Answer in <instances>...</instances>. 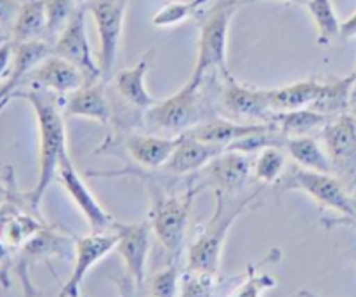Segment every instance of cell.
<instances>
[{
  "label": "cell",
  "instance_id": "obj_4",
  "mask_svg": "<svg viewBox=\"0 0 356 297\" xmlns=\"http://www.w3.org/2000/svg\"><path fill=\"white\" fill-rule=\"evenodd\" d=\"M205 82V80H204ZM204 82H188L167 99L156 101L145 111V127L152 134L176 138L207 118L216 117L211 101H205Z\"/></svg>",
  "mask_w": 356,
  "mask_h": 297
},
{
  "label": "cell",
  "instance_id": "obj_43",
  "mask_svg": "<svg viewBox=\"0 0 356 297\" xmlns=\"http://www.w3.org/2000/svg\"><path fill=\"white\" fill-rule=\"evenodd\" d=\"M75 2H76V3H79V6H83V3H86V2H87V0H75Z\"/></svg>",
  "mask_w": 356,
  "mask_h": 297
},
{
  "label": "cell",
  "instance_id": "obj_27",
  "mask_svg": "<svg viewBox=\"0 0 356 297\" xmlns=\"http://www.w3.org/2000/svg\"><path fill=\"white\" fill-rule=\"evenodd\" d=\"M329 120L330 118L323 117V115L316 113L309 108H305V110L275 113L271 118V124L285 138H299V136H308L315 129H322Z\"/></svg>",
  "mask_w": 356,
  "mask_h": 297
},
{
  "label": "cell",
  "instance_id": "obj_25",
  "mask_svg": "<svg viewBox=\"0 0 356 297\" xmlns=\"http://www.w3.org/2000/svg\"><path fill=\"white\" fill-rule=\"evenodd\" d=\"M47 33V16H45L44 0H23L13 28L9 40L13 44L37 40Z\"/></svg>",
  "mask_w": 356,
  "mask_h": 297
},
{
  "label": "cell",
  "instance_id": "obj_19",
  "mask_svg": "<svg viewBox=\"0 0 356 297\" xmlns=\"http://www.w3.org/2000/svg\"><path fill=\"white\" fill-rule=\"evenodd\" d=\"M63 115L66 117H80L99 124H111V104L106 87L99 82L83 83L80 89L66 94L61 104Z\"/></svg>",
  "mask_w": 356,
  "mask_h": 297
},
{
  "label": "cell",
  "instance_id": "obj_44",
  "mask_svg": "<svg viewBox=\"0 0 356 297\" xmlns=\"http://www.w3.org/2000/svg\"><path fill=\"white\" fill-rule=\"evenodd\" d=\"M351 75H353L355 79H356V66H355V70H353V73H351Z\"/></svg>",
  "mask_w": 356,
  "mask_h": 297
},
{
  "label": "cell",
  "instance_id": "obj_14",
  "mask_svg": "<svg viewBox=\"0 0 356 297\" xmlns=\"http://www.w3.org/2000/svg\"><path fill=\"white\" fill-rule=\"evenodd\" d=\"M252 162L254 160L250 159V155L226 150L221 155L216 156L204 170L198 172L200 176L195 177L202 190L209 186L214 193L236 195L250 179Z\"/></svg>",
  "mask_w": 356,
  "mask_h": 297
},
{
  "label": "cell",
  "instance_id": "obj_32",
  "mask_svg": "<svg viewBox=\"0 0 356 297\" xmlns=\"http://www.w3.org/2000/svg\"><path fill=\"white\" fill-rule=\"evenodd\" d=\"M179 268H177V264L169 263L165 268L153 273L152 278H146L143 291L149 297H177V294H179Z\"/></svg>",
  "mask_w": 356,
  "mask_h": 297
},
{
  "label": "cell",
  "instance_id": "obj_2",
  "mask_svg": "<svg viewBox=\"0 0 356 297\" xmlns=\"http://www.w3.org/2000/svg\"><path fill=\"white\" fill-rule=\"evenodd\" d=\"M259 193L261 190L252 191L249 195L214 193V212H212L211 219L205 225L198 226L197 236H195L193 243L188 249V270L219 273L222 249H225V242L229 230L243 212L252 209Z\"/></svg>",
  "mask_w": 356,
  "mask_h": 297
},
{
  "label": "cell",
  "instance_id": "obj_42",
  "mask_svg": "<svg viewBox=\"0 0 356 297\" xmlns=\"http://www.w3.org/2000/svg\"><path fill=\"white\" fill-rule=\"evenodd\" d=\"M9 101H10V99H9V97H6V96H3V94H2V93H0V111H2V108H3V106H6V104H7V103H9Z\"/></svg>",
  "mask_w": 356,
  "mask_h": 297
},
{
  "label": "cell",
  "instance_id": "obj_13",
  "mask_svg": "<svg viewBox=\"0 0 356 297\" xmlns=\"http://www.w3.org/2000/svg\"><path fill=\"white\" fill-rule=\"evenodd\" d=\"M118 242L117 233L111 232H92L86 236H73V270L68 280L59 291V297H80L82 282L92 266H96L103 257L115 250Z\"/></svg>",
  "mask_w": 356,
  "mask_h": 297
},
{
  "label": "cell",
  "instance_id": "obj_33",
  "mask_svg": "<svg viewBox=\"0 0 356 297\" xmlns=\"http://www.w3.org/2000/svg\"><path fill=\"white\" fill-rule=\"evenodd\" d=\"M45 6V16H47V33L51 37H58L61 33L63 28L73 16L79 3L75 0H44Z\"/></svg>",
  "mask_w": 356,
  "mask_h": 297
},
{
  "label": "cell",
  "instance_id": "obj_24",
  "mask_svg": "<svg viewBox=\"0 0 356 297\" xmlns=\"http://www.w3.org/2000/svg\"><path fill=\"white\" fill-rule=\"evenodd\" d=\"M356 83L353 75L343 77V79H334L330 82H323L322 90L315 103L309 106V110L323 115L327 118L339 117L348 113L351 103V93Z\"/></svg>",
  "mask_w": 356,
  "mask_h": 297
},
{
  "label": "cell",
  "instance_id": "obj_11",
  "mask_svg": "<svg viewBox=\"0 0 356 297\" xmlns=\"http://www.w3.org/2000/svg\"><path fill=\"white\" fill-rule=\"evenodd\" d=\"M86 7L79 6V9L73 13V16L70 17L61 33L56 37L52 52L56 56H61L63 59L70 61L72 65H75L83 73L87 83H89L97 82L99 79H103V75H101L99 65L94 59L92 49H90L86 28Z\"/></svg>",
  "mask_w": 356,
  "mask_h": 297
},
{
  "label": "cell",
  "instance_id": "obj_17",
  "mask_svg": "<svg viewBox=\"0 0 356 297\" xmlns=\"http://www.w3.org/2000/svg\"><path fill=\"white\" fill-rule=\"evenodd\" d=\"M28 83L35 89L49 90L56 96H66L87 83L83 73L70 61L52 52L28 77Z\"/></svg>",
  "mask_w": 356,
  "mask_h": 297
},
{
  "label": "cell",
  "instance_id": "obj_31",
  "mask_svg": "<svg viewBox=\"0 0 356 297\" xmlns=\"http://www.w3.org/2000/svg\"><path fill=\"white\" fill-rule=\"evenodd\" d=\"M221 285L219 273L207 271L184 270L179 280V294L177 297H214Z\"/></svg>",
  "mask_w": 356,
  "mask_h": 297
},
{
  "label": "cell",
  "instance_id": "obj_22",
  "mask_svg": "<svg viewBox=\"0 0 356 297\" xmlns=\"http://www.w3.org/2000/svg\"><path fill=\"white\" fill-rule=\"evenodd\" d=\"M52 54V47L42 38L30 42H21V44H14V56H13V66H10L9 77L6 82L0 87V93L6 97L13 99V93L19 89L26 82L30 73L44 61L45 58Z\"/></svg>",
  "mask_w": 356,
  "mask_h": 297
},
{
  "label": "cell",
  "instance_id": "obj_16",
  "mask_svg": "<svg viewBox=\"0 0 356 297\" xmlns=\"http://www.w3.org/2000/svg\"><path fill=\"white\" fill-rule=\"evenodd\" d=\"M153 51L145 52L141 58L132 65L131 68L120 70L113 77V90L118 101L125 104V108L145 115L146 110L153 106L159 99L149 94L146 89V73H148L149 63H152Z\"/></svg>",
  "mask_w": 356,
  "mask_h": 297
},
{
  "label": "cell",
  "instance_id": "obj_18",
  "mask_svg": "<svg viewBox=\"0 0 356 297\" xmlns=\"http://www.w3.org/2000/svg\"><path fill=\"white\" fill-rule=\"evenodd\" d=\"M222 152H226L222 146L198 141V139L183 132L181 136H177L176 148H174L169 162L163 166L162 170L167 174H174V176L198 174Z\"/></svg>",
  "mask_w": 356,
  "mask_h": 297
},
{
  "label": "cell",
  "instance_id": "obj_40",
  "mask_svg": "<svg viewBox=\"0 0 356 297\" xmlns=\"http://www.w3.org/2000/svg\"><path fill=\"white\" fill-rule=\"evenodd\" d=\"M6 198H7V184L0 183V205L6 202Z\"/></svg>",
  "mask_w": 356,
  "mask_h": 297
},
{
  "label": "cell",
  "instance_id": "obj_10",
  "mask_svg": "<svg viewBox=\"0 0 356 297\" xmlns=\"http://www.w3.org/2000/svg\"><path fill=\"white\" fill-rule=\"evenodd\" d=\"M111 230L118 236L115 250L120 254L125 264V277L132 282L138 291H143L146 284V264H148L149 249H152V225L149 221H115Z\"/></svg>",
  "mask_w": 356,
  "mask_h": 297
},
{
  "label": "cell",
  "instance_id": "obj_26",
  "mask_svg": "<svg viewBox=\"0 0 356 297\" xmlns=\"http://www.w3.org/2000/svg\"><path fill=\"white\" fill-rule=\"evenodd\" d=\"M285 152L291 155L296 166L306 170H315V172H329L332 174V163L325 148L316 143L315 138L309 136H299V138H287L285 141Z\"/></svg>",
  "mask_w": 356,
  "mask_h": 297
},
{
  "label": "cell",
  "instance_id": "obj_15",
  "mask_svg": "<svg viewBox=\"0 0 356 297\" xmlns=\"http://www.w3.org/2000/svg\"><path fill=\"white\" fill-rule=\"evenodd\" d=\"M56 179L61 183V186L70 195L73 204L82 212L92 232H111L115 219L104 211L103 205L92 195V191L87 188L86 181L82 179L75 163L70 159L68 152L63 153L61 160H59Z\"/></svg>",
  "mask_w": 356,
  "mask_h": 297
},
{
  "label": "cell",
  "instance_id": "obj_41",
  "mask_svg": "<svg viewBox=\"0 0 356 297\" xmlns=\"http://www.w3.org/2000/svg\"><path fill=\"white\" fill-rule=\"evenodd\" d=\"M299 296H301V297H322V296L315 294V292H312V291H301V292H299Z\"/></svg>",
  "mask_w": 356,
  "mask_h": 297
},
{
  "label": "cell",
  "instance_id": "obj_1",
  "mask_svg": "<svg viewBox=\"0 0 356 297\" xmlns=\"http://www.w3.org/2000/svg\"><path fill=\"white\" fill-rule=\"evenodd\" d=\"M13 99L19 97L24 99L35 111L38 125V179L33 190L26 191L24 198L35 212L40 214V204L45 191L51 186L58 174L59 160L63 153H66V131L65 115L61 104L56 99V94L49 90L35 89L16 90L13 93Z\"/></svg>",
  "mask_w": 356,
  "mask_h": 297
},
{
  "label": "cell",
  "instance_id": "obj_45",
  "mask_svg": "<svg viewBox=\"0 0 356 297\" xmlns=\"http://www.w3.org/2000/svg\"><path fill=\"white\" fill-rule=\"evenodd\" d=\"M3 40H7V38L6 37H0V42H3Z\"/></svg>",
  "mask_w": 356,
  "mask_h": 297
},
{
  "label": "cell",
  "instance_id": "obj_29",
  "mask_svg": "<svg viewBox=\"0 0 356 297\" xmlns=\"http://www.w3.org/2000/svg\"><path fill=\"white\" fill-rule=\"evenodd\" d=\"M282 146H268L256 153L252 162V172L261 184L268 186L280 181L287 167V153Z\"/></svg>",
  "mask_w": 356,
  "mask_h": 297
},
{
  "label": "cell",
  "instance_id": "obj_8",
  "mask_svg": "<svg viewBox=\"0 0 356 297\" xmlns=\"http://www.w3.org/2000/svg\"><path fill=\"white\" fill-rule=\"evenodd\" d=\"M129 2L131 0H87L83 3L87 14L92 16L96 24L99 38L97 65L103 79H108L115 68Z\"/></svg>",
  "mask_w": 356,
  "mask_h": 297
},
{
  "label": "cell",
  "instance_id": "obj_5",
  "mask_svg": "<svg viewBox=\"0 0 356 297\" xmlns=\"http://www.w3.org/2000/svg\"><path fill=\"white\" fill-rule=\"evenodd\" d=\"M242 7V0H214L204 13L200 21L198 37V54L190 80L204 82L207 75L218 72L222 79L229 77L226 51H228V33L232 19Z\"/></svg>",
  "mask_w": 356,
  "mask_h": 297
},
{
  "label": "cell",
  "instance_id": "obj_30",
  "mask_svg": "<svg viewBox=\"0 0 356 297\" xmlns=\"http://www.w3.org/2000/svg\"><path fill=\"white\" fill-rule=\"evenodd\" d=\"M211 0H188V2H167L165 6L160 7L152 17V24L156 28H170L176 24L184 23L190 17L197 16Z\"/></svg>",
  "mask_w": 356,
  "mask_h": 297
},
{
  "label": "cell",
  "instance_id": "obj_34",
  "mask_svg": "<svg viewBox=\"0 0 356 297\" xmlns=\"http://www.w3.org/2000/svg\"><path fill=\"white\" fill-rule=\"evenodd\" d=\"M277 287V280L268 273H257L256 266H247V277L228 297H263L264 292Z\"/></svg>",
  "mask_w": 356,
  "mask_h": 297
},
{
  "label": "cell",
  "instance_id": "obj_28",
  "mask_svg": "<svg viewBox=\"0 0 356 297\" xmlns=\"http://www.w3.org/2000/svg\"><path fill=\"white\" fill-rule=\"evenodd\" d=\"M306 9L315 23L316 40L320 45H329L339 37L341 21L334 9L332 0H308Z\"/></svg>",
  "mask_w": 356,
  "mask_h": 297
},
{
  "label": "cell",
  "instance_id": "obj_21",
  "mask_svg": "<svg viewBox=\"0 0 356 297\" xmlns=\"http://www.w3.org/2000/svg\"><path fill=\"white\" fill-rule=\"evenodd\" d=\"M177 145L176 138H167L159 134H127L124 138V146L131 159L138 163L141 169L155 170L163 169L172 155L174 148Z\"/></svg>",
  "mask_w": 356,
  "mask_h": 297
},
{
  "label": "cell",
  "instance_id": "obj_7",
  "mask_svg": "<svg viewBox=\"0 0 356 297\" xmlns=\"http://www.w3.org/2000/svg\"><path fill=\"white\" fill-rule=\"evenodd\" d=\"M72 243L73 239H68L49 225L17 249L13 273L19 280L23 297H40V291L31 282V268L38 263H51L54 257H65Z\"/></svg>",
  "mask_w": 356,
  "mask_h": 297
},
{
  "label": "cell",
  "instance_id": "obj_3",
  "mask_svg": "<svg viewBox=\"0 0 356 297\" xmlns=\"http://www.w3.org/2000/svg\"><path fill=\"white\" fill-rule=\"evenodd\" d=\"M146 183H148L149 198H152L148 218L152 232L162 249L165 250L169 263L177 264L181 250H183L184 236H186L191 205L197 193L202 191V186L198 184L197 177H193L184 191L169 193L155 179L146 181Z\"/></svg>",
  "mask_w": 356,
  "mask_h": 297
},
{
  "label": "cell",
  "instance_id": "obj_37",
  "mask_svg": "<svg viewBox=\"0 0 356 297\" xmlns=\"http://www.w3.org/2000/svg\"><path fill=\"white\" fill-rule=\"evenodd\" d=\"M13 56H14V44L7 38V40L0 42V80H6L9 77L10 66H13Z\"/></svg>",
  "mask_w": 356,
  "mask_h": 297
},
{
  "label": "cell",
  "instance_id": "obj_6",
  "mask_svg": "<svg viewBox=\"0 0 356 297\" xmlns=\"http://www.w3.org/2000/svg\"><path fill=\"white\" fill-rule=\"evenodd\" d=\"M280 193L298 190L312 197L322 209H330L348 221L356 223V202L351 200L344 183L329 172H315L296 166L285 179H280Z\"/></svg>",
  "mask_w": 356,
  "mask_h": 297
},
{
  "label": "cell",
  "instance_id": "obj_23",
  "mask_svg": "<svg viewBox=\"0 0 356 297\" xmlns=\"http://www.w3.org/2000/svg\"><path fill=\"white\" fill-rule=\"evenodd\" d=\"M323 82L315 79L299 80L291 86L270 89V106L275 113L309 108L322 90Z\"/></svg>",
  "mask_w": 356,
  "mask_h": 297
},
{
  "label": "cell",
  "instance_id": "obj_38",
  "mask_svg": "<svg viewBox=\"0 0 356 297\" xmlns=\"http://www.w3.org/2000/svg\"><path fill=\"white\" fill-rule=\"evenodd\" d=\"M339 37L343 38V40H350V38L356 37V10L346 21H341Z\"/></svg>",
  "mask_w": 356,
  "mask_h": 297
},
{
  "label": "cell",
  "instance_id": "obj_35",
  "mask_svg": "<svg viewBox=\"0 0 356 297\" xmlns=\"http://www.w3.org/2000/svg\"><path fill=\"white\" fill-rule=\"evenodd\" d=\"M23 0H0V26L10 31Z\"/></svg>",
  "mask_w": 356,
  "mask_h": 297
},
{
  "label": "cell",
  "instance_id": "obj_9",
  "mask_svg": "<svg viewBox=\"0 0 356 297\" xmlns=\"http://www.w3.org/2000/svg\"><path fill=\"white\" fill-rule=\"evenodd\" d=\"M219 103L226 118L243 124H271L275 115L270 106V89L240 83L233 75L222 79Z\"/></svg>",
  "mask_w": 356,
  "mask_h": 297
},
{
  "label": "cell",
  "instance_id": "obj_12",
  "mask_svg": "<svg viewBox=\"0 0 356 297\" xmlns=\"http://www.w3.org/2000/svg\"><path fill=\"white\" fill-rule=\"evenodd\" d=\"M320 138L332 170L343 181L356 183V118L350 113L330 118L322 127Z\"/></svg>",
  "mask_w": 356,
  "mask_h": 297
},
{
  "label": "cell",
  "instance_id": "obj_36",
  "mask_svg": "<svg viewBox=\"0 0 356 297\" xmlns=\"http://www.w3.org/2000/svg\"><path fill=\"white\" fill-rule=\"evenodd\" d=\"M13 264L14 257L10 256V249L0 240V284L3 287H9L10 285L9 275L13 273Z\"/></svg>",
  "mask_w": 356,
  "mask_h": 297
},
{
  "label": "cell",
  "instance_id": "obj_20",
  "mask_svg": "<svg viewBox=\"0 0 356 297\" xmlns=\"http://www.w3.org/2000/svg\"><path fill=\"white\" fill-rule=\"evenodd\" d=\"M273 129H277L273 124H243V122L232 120V118L212 117L195 125L186 134L198 139V141L222 146L225 150H228L233 143L240 141V139L247 138V136L273 131Z\"/></svg>",
  "mask_w": 356,
  "mask_h": 297
},
{
  "label": "cell",
  "instance_id": "obj_39",
  "mask_svg": "<svg viewBox=\"0 0 356 297\" xmlns=\"http://www.w3.org/2000/svg\"><path fill=\"white\" fill-rule=\"evenodd\" d=\"M254 2H285V3H301V6H306L308 0H242V6H245V3H254Z\"/></svg>",
  "mask_w": 356,
  "mask_h": 297
}]
</instances>
